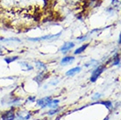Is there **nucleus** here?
Masks as SVG:
<instances>
[{
    "instance_id": "15",
    "label": "nucleus",
    "mask_w": 121,
    "mask_h": 120,
    "mask_svg": "<svg viewBox=\"0 0 121 120\" xmlns=\"http://www.w3.org/2000/svg\"><path fill=\"white\" fill-rule=\"evenodd\" d=\"M100 103L104 104L108 109H110V108H111V106H112V103H111V102H101Z\"/></svg>"
},
{
    "instance_id": "2",
    "label": "nucleus",
    "mask_w": 121,
    "mask_h": 120,
    "mask_svg": "<svg viewBox=\"0 0 121 120\" xmlns=\"http://www.w3.org/2000/svg\"><path fill=\"white\" fill-rule=\"evenodd\" d=\"M104 69V66L97 67V69H95L93 72H92V75H91V81H93V82L97 81V79L99 77V75L103 73Z\"/></svg>"
},
{
    "instance_id": "9",
    "label": "nucleus",
    "mask_w": 121,
    "mask_h": 120,
    "mask_svg": "<svg viewBox=\"0 0 121 120\" xmlns=\"http://www.w3.org/2000/svg\"><path fill=\"white\" fill-rule=\"evenodd\" d=\"M58 103H59V100H51V101L49 102L48 104V106H47V107L55 109V108H57Z\"/></svg>"
},
{
    "instance_id": "12",
    "label": "nucleus",
    "mask_w": 121,
    "mask_h": 120,
    "mask_svg": "<svg viewBox=\"0 0 121 120\" xmlns=\"http://www.w3.org/2000/svg\"><path fill=\"white\" fill-rule=\"evenodd\" d=\"M120 62V59H119V55L115 54L114 55V61H113V65H118Z\"/></svg>"
},
{
    "instance_id": "18",
    "label": "nucleus",
    "mask_w": 121,
    "mask_h": 120,
    "mask_svg": "<svg viewBox=\"0 0 121 120\" xmlns=\"http://www.w3.org/2000/svg\"><path fill=\"white\" fill-rule=\"evenodd\" d=\"M69 1H71V2H73V1H76V0H69ZM77 1V0H76Z\"/></svg>"
},
{
    "instance_id": "11",
    "label": "nucleus",
    "mask_w": 121,
    "mask_h": 120,
    "mask_svg": "<svg viewBox=\"0 0 121 120\" xmlns=\"http://www.w3.org/2000/svg\"><path fill=\"white\" fill-rule=\"evenodd\" d=\"M18 59V56H15V57H6L5 59H4V60H5L6 63H11L12 61H14V60H16Z\"/></svg>"
},
{
    "instance_id": "3",
    "label": "nucleus",
    "mask_w": 121,
    "mask_h": 120,
    "mask_svg": "<svg viewBox=\"0 0 121 120\" xmlns=\"http://www.w3.org/2000/svg\"><path fill=\"white\" fill-rule=\"evenodd\" d=\"M30 117H31V114L29 111H21L17 112V117L19 120H27L30 118Z\"/></svg>"
},
{
    "instance_id": "13",
    "label": "nucleus",
    "mask_w": 121,
    "mask_h": 120,
    "mask_svg": "<svg viewBox=\"0 0 121 120\" xmlns=\"http://www.w3.org/2000/svg\"><path fill=\"white\" fill-rule=\"evenodd\" d=\"M21 65L22 66L26 67V69H27V70H31V69H33V67L30 66L28 63H26V62H21Z\"/></svg>"
},
{
    "instance_id": "17",
    "label": "nucleus",
    "mask_w": 121,
    "mask_h": 120,
    "mask_svg": "<svg viewBox=\"0 0 121 120\" xmlns=\"http://www.w3.org/2000/svg\"><path fill=\"white\" fill-rule=\"evenodd\" d=\"M58 111V110H53V111H50L48 112V115H54L55 113H56Z\"/></svg>"
},
{
    "instance_id": "1",
    "label": "nucleus",
    "mask_w": 121,
    "mask_h": 120,
    "mask_svg": "<svg viewBox=\"0 0 121 120\" xmlns=\"http://www.w3.org/2000/svg\"><path fill=\"white\" fill-rule=\"evenodd\" d=\"M61 33H59L57 34H50V35H46V36L39 37V38H29V40L32 41H39V40H54V39H57L58 37L60 35Z\"/></svg>"
},
{
    "instance_id": "7",
    "label": "nucleus",
    "mask_w": 121,
    "mask_h": 120,
    "mask_svg": "<svg viewBox=\"0 0 121 120\" xmlns=\"http://www.w3.org/2000/svg\"><path fill=\"white\" fill-rule=\"evenodd\" d=\"M75 57L73 56H66V57L62 58V60H60V64L61 65H67V64H71L74 61Z\"/></svg>"
},
{
    "instance_id": "8",
    "label": "nucleus",
    "mask_w": 121,
    "mask_h": 120,
    "mask_svg": "<svg viewBox=\"0 0 121 120\" xmlns=\"http://www.w3.org/2000/svg\"><path fill=\"white\" fill-rule=\"evenodd\" d=\"M81 69H81L80 67H76V68H74V69L69 70V71L66 73V75H68V76H73V75H75L76 74L80 72Z\"/></svg>"
},
{
    "instance_id": "16",
    "label": "nucleus",
    "mask_w": 121,
    "mask_h": 120,
    "mask_svg": "<svg viewBox=\"0 0 121 120\" xmlns=\"http://www.w3.org/2000/svg\"><path fill=\"white\" fill-rule=\"evenodd\" d=\"M100 96H101V94H99V93H96L93 96H92V99H93V100H97V99H98V98L100 97Z\"/></svg>"
},
{
    "instance_id": "4",
    "label": "nucleus",
    "mask_w": 121,
    "mask_h": 120,
    "mask_svg": "<svg viewBox=\"0 0 121 120\" xmlns=\"http://www.w3.org/2000/svg\"><path fill=\"white\" fill-rule=\"evenodd\" d=\"M1 118L3 120H14L15 119V113L12 111H8L2 114Z\"/></svg>"
},
{
    "instance_id": "5",
    "label": "nucleus",
    "mask_w": 121,
    "mask_h": 120,
    "mask_svg": "<svg viewBox=\"0 0 121 120\" xmlns=\"http://www.w3.org/2000/svg\"><path fill=\"white\" fill-rule=\"evenodd\" d=\"M51 97H44V98H41L39 99L38 102H37V105L41 107V108H45L48 106V104L49 103V102L51 101Z\"/></svg>"
},
{
    "instance_id": "6",
    "label": "nucleus",
    "mask_w": 121,
    "mask_h": 120,
    "mask_svg": "<svg viewBox=\"0 0 121 120\" xmlns=\"http://www.w3.org/2000/svg\"><path fill=\"white\" fill-rule=\"evenodd\" d=\"M74 47H75V44H74L73 42H66V43L60 47V50L61 52H64V53H65V52H68L69 50H70V49L73 48Z\"/></svg>"
},
{
    "instance_id": "10",
    "label": "nucleus",
    "mask_w": 121,
    "mask_h": 120,
    "mask_svg": "<svg viewBox=\"0 0 121 120\" xmlns=\"http://www.w3.org/2000/svg\"><path fill=\"white\" fill-rule=\"evenodd\" d=\"M88 46H89V44H85V45H83V46H82L81 47H79L78 49H76V51L74 52V54H81V53H82V52L84 51L86 48L88 47Z\"/></svg>"
},
{
    "instance_id": "19",
    "label": "nucleus",
    "mask_w": 121,
    "mask_h": 120,
    "mask_svg": "<svg viewBox=\"0 0 121 120\" xmlns=\"http://www.w3.org/2000/svg\"><path fill=\"white\" fill-rule=\"evenodd\" d=\"M108 119H109V118H108V117H106V118H105L104 120H108Z\"/></svg>"
},
{
    "instance_id": "14",
    "label": "nucleus",
    "mask_w": 121,
    "mask_h": 120,
    "mask_svg": "<svg viewBox=\"0 0 121 120\" xmlns=\"http://www.w3.org/2000/svg\"><path fill=\"white\" fill-rule=\"evenodd\" d=\"M37 66L39 67V69H46V66L44 65V64H43L42 62H39V61H38V62H37Z\"/></svg>"
}]
</instances>
